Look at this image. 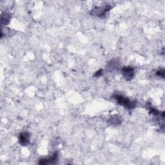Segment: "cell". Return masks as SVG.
Masks as SVG:
<instances>
[{"instance_id": "obj_4", "label": "cell", "mask_w": 165, "mask_h": 165, "mask_svg": "<svg viewBox=\"0 0 165 165\" xmlns=\"http://www.w3.org/2000/svg\"><path fill=\"white\" fill-rule=\"evenodd\" d=\"M20 143L23 146H27L30 142V135L27 132H23L20 134Z\"/></svg>"}, {"instance_id": "obj_1", "label": "cell", "mask_w": 165, "mask_h": 165, "mask_svg": "<svg viewBox=\"0 0 165 165\" xmlns=\"http://www.w3.org/2000/svg\"><path fill=\"white\" fill-rule=\"evenodd\" d=\"M113 97L117 101L118 104L125 107L127 109H132L135 107V102L131 101L128 98L123 96V95L115 94Z\"/></svg>"}, {"instance_id": "obj_6", "label": "cell", "mask_w": 165, "mask_h": 165, "mask_svg": "<svg viewBox=\"0 0 165 165\" xmlns=\"http://www.w3.org/2000/svg\"><path fill=\"white\" fill-rule=\"evenodd\" d=\"M10 20V15L7 13H4L2 15L1 18V23L2 25H7Z\"/></svg>"}, {"instance_id": "obj_7", "label": "cell", "mask_w": 165, "mask_h": 165, "mask_svg": "<svg viewBox=\"0 0 165 165\" xmlns=\"http://www.w3.org/2000/svg\"><path fill=\"white\" fill-rule=\"evenodd\" d=\"M120 118L119 117H113L112 118H110V123L112 125H115V124H118L120 123Z\"/></svg>"}, {"instance_id": "obj_2", "label": "cell", "mask_w": 165, "mask_h": 165, "mask_svg": "<svg viewBox=\"0 0 165 165\" xmlns=\"http://www.w3.org/2000/svg\"><path fill=\"white\" fill-rule=\"evenodd\" d=\"M111 7H110V5H107L106 7H95L94 9L92 11L91 14L92 15H94L95 16H98V17H101V16H105L107 12L109 11V10L110 9Z\"/></svg>"}, {"instance_id": "obj_5", "label": "cell", "mask_w": 165, "mask_h": 165, "mask_svg": "<svg viewBox=\"0 0 165 165\" xmlns=\"http://www.w3.org/2000/svg\"><path fill=\"white\" fill-rule=\"evenodd\" d=\"M57 160V153H54L53 156L49 159H42L39 161V164H53Z\"/></svg>"}, {"instance_id": "obj_3", "label": "cell", "mask_w": 165, "mask_h": 165, "mask_svg": "<svg viewBox=\"0 0 165 165\" xmlns=\"http://www.w3.org/2000/svg\"><path fill=\"white\" fill-rule=\"evenodd\" d=\"M122 74L127 81L132 80L134 77V68L130 66H125L122 69Z\"/></svg>"}, {"instance_id": "obj_8", "label": "cell", "mask_w": 165, "mask_h": 165, "mask_svg": "<svg viewBox=\"0 0 165 165\" xmlns=\"http://www.w3.org/2000/svg\"><path fill=\"white\" fill-rule=\"evenodd\" d=\"M164 71L163 70V71H159L158 72V74L159 76L163 77H164Z\"/></svg>"}]
</instances>
